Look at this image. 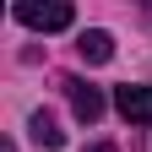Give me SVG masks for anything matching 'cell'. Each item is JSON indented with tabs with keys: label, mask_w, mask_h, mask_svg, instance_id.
<instances>
[{
	"label": "cell",
	"mask_w": 152,
	"mask_h": 152,
	"mask_svg": "<svg viewBox=\"0 0 152 152\" xmlns=\"http://www.w3.org/2000/svg\"><path fill=\"white\" fill-rule=\"evenodd\" d=\"M11 16H16L22 27H38V33H60V27L76 22V11L65 6V0H16Z\"/></svg>",
	"instance_id": "obj_1"
},
{
	"label": "cell",
	"mask_w": 152,
	"mask_h": 152,
	"mask_svg": "<svg viewBox=\"0 0 152 152\" xmlns=\"http://www.w3.org/2000/svg\"><path fill=\"white\" fill-rule=\"evenodd\" d=\"M114 109H120L130 125H152V87H147V82H125V87H114Z\"/></svg>",
	"instance_id": "obj_2"
},
{
	"label": "cell",
	"mask_w": 152,
	"mask_h": 152,
	"mask_svg": "<svg viewBox=\"0 0 152 152\" xmlns=\"http://www.w3.org/2000/svg\"><path fill=\"white\" fill-rule=\"evenodd\" d=\"M65 92H71V109H76V120L82 125H98V114H103V92L98 87H87V82H65Z\"/></svg>",
	"instance_id": "obj_3"
},
{
	"label": "cell",
	"mask_w": 152,
	"mask_h": 152,
	"mask_svg": "<svg viewBox=\"0 0 152 152\" xmlns=\"http://www.w3.org/2000/svg\"><path fill=\"white\" fill-rule=\"evenodd\" d=\"M76 54H82L87 65H103V60H114V38L103 27H87L82 38H76Z\"/></svg>",
	"instance_id": "obj_4"
},
{
	"label": "cell",
	"mask_w": 152,
	"mask_h": 152,
	"mask_svg": "<svg viewBox=\"0 0 152 152\" xmlns=\"http://www.w3.org/2000/svg\"><path fill=\"white\" fill-rule=\"evenodd\" d=\"M27 125H33V141H38V147H49V152H54V147H65V130L54 125V114H44V109H38Z\"/></svg>",
	"instance_id": "obj_5"
},
{
	"label": "cell",
	"mask_w": 152,
	"mask_h": 152,
	"mask_svg": "<svg viewBox=\"0 0 152 152\" xmlns=\"http://www.w3.org/2000/svg\"><path fill=\"white\" fill-rule=\"evenodd\" d=\"M87 152H114V147H109V141H98V147H87Z\"/></svg>",
	"instance_id": "obj_6"
},
{
	"label": "cell",
	"mask_w": 152,
	"mask_h": 152,
	"mask_svg": "<svg viewBox=\"0 0 152 152\" xmlns=\"http://www.w3.org/2000/svg\"><path fill=\"white\" fill-rule=\"evenodd\" d=\"M6 152H16V147H11V141H6Z\"/></svg>",
	"instance_id": "obj_7"
}]
</instances>
